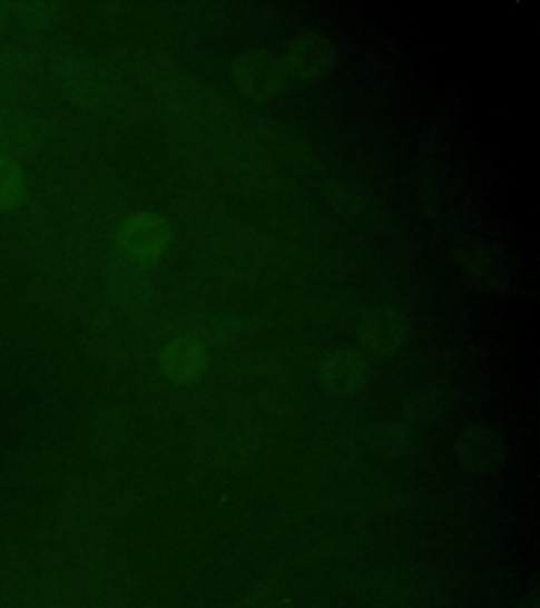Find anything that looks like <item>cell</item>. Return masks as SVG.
Returning a JSON list of instances; mask_svg holds the SVG:
<instances>
[{"mask_svg": "<svg viewBox=\"0 0 540 608\" xmlns=\"http://www.w3.org/2000/svg\"><path fill=\"white\" fill-rule=\"evenodd\" d=\"M169 242H171L169 224L163 216L153 212H140L120 226L119 245L134 263H157L165 254Z\"/></svg>", "mask_w": 540, "mask_h": 608, "instance_id": "cell-1", "label": "cell"}, {"mask_svg": "<svg viewBox=\"0 0 540 608\" xmlns=\"http://www.w3.org/2000/svg\"><path fill=\"white\" fill-rule=\"evenodd\" d=\"M235 79L254 98L266 101L275 98L287 85L283 61L264 49L243 51L235 60Z\"/></svg>", "mask_w": 540, "mask_h": 608, "instance_id": "cell-2", "label": "cell"}, {"mask_svg": "<svg viewBox=\"0 0 540 608\" xmlns=\"http://www.w3.org/2000/svg\"><path fill=\"white\" fill-rule=\"evenodd\" d=\"M287 81L313 82L320 79L330 63V45L317 32H304L287 45L283 56Z\"/></svg>", "mask_w": 540, "mask_h": 608, "instance_id": "cell-3", "label": "cell"}, {"mask_svg": "<svg viewBox=\"0 0 540 608\" xmlns=\"http://www.w3.org/2000/svg\"><path fill=\"white\" fill-rule=\"evenodd\" d=\"M160 365L171 381L190 385L205 370V346L197 339L178 336L163 349Z\"/></svg>", "mask_w": 540, "mask_h": 608, "instance_id": "cell-4", "label": "cell"}, {"mask_svg": "<svg viewBox=\"0 0 540 608\" xmlns=\"http://www.w3.org/2000/svg\"><path fill=\"white\" fill-rule=\"evenodd\" d=\"M405 336V324L395 311H376L374 315H370V320L365 322L363 330V343L367 349L374 351H391L400 345Z\"/></svg>", "mask_w": 540, "mask_h": 608, "instance_id": "cell-5", "label": "cell"}, {"mask_svg": "<svg viewBox=\"0 0 540 608\" xmlns=\"http://www.w3.org/2000/svg\"><path fill=\"white\" fill-rule=\"evenodd\" d=\"M363 362L351 351L332 353L323 365V379L334 393H351L360 385Z\"/></svg>", "mask_w": 540, "mask_h": 608, "instance_id": "cell-6", "label": "cell"}, {"mask_svg": "<svg viewBox=\"0 0 540 608\" xmlns=\"http://www.w3.org/2000/svg\"><path fill=\"white\" fill-rule=\"evenodd\" d=\"M26 180L20 167L11 159L0 157V209H9L23 199Z\"/></svg>", "mask_w": 540, "mask_h": 608, "instance_id": "cell-7", "label": "cell"}]
</instances>
